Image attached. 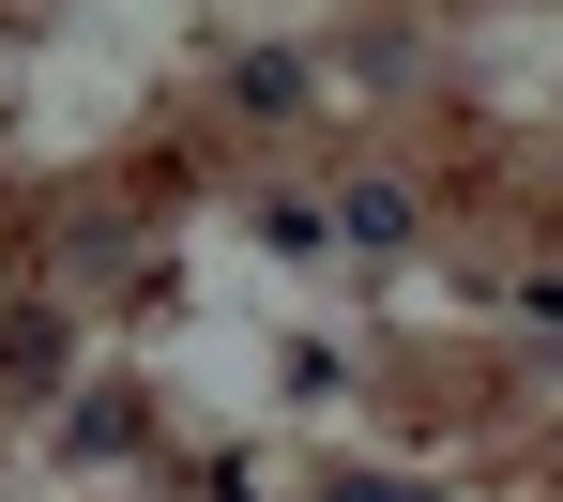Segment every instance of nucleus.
Masks as SVG:
<instances>
[{"label":"nucleus","instance_id":"1","mask_svg":"<svg viewBox=\"0 0 563 502\" xmlns=\"http://www.w3.org/2000/svg\"><path fill=\"white\" fill-rule=\"evenodd\" d=\"M351 244H411V199L396 183H351Z\"/></svg>","mask_w":563,"mask_h":502},{"label":"nucleus","instance_id":"2","mask_svg":"<svg viewBox=\"0 0 563 502\" xmlns=\"http://www.w3.org/2000/svg\"><path fill=\"white\" fill-rule=\"evenodd\" d=\"M335 502H427V488H335Z\"/></svg>","mask_w":563,"mask_h":502}]
</instances>
